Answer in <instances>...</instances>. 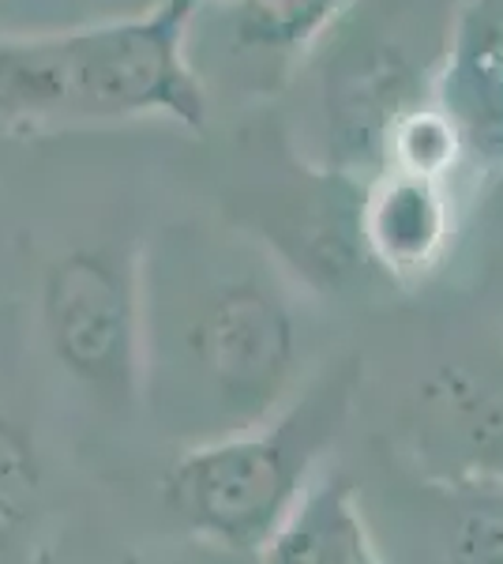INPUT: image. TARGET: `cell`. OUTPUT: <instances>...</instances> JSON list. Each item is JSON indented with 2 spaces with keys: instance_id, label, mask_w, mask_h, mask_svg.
<instances>
[{
  "instance_id": "cell-1",
  "label": "cell",
  "mask_w": 503,
  "mask_h": 564,
  "mask_svg": "<svg viewBox=\"0 0 503 564\" xmlns=\"http://www.w3.org/2000/svg\"><path fill=\"white\" fill-rule=\"evenodd\" d=\"M140 399L181 452L271 417L300 388V316L271 252L192 226L140 260Z\"/></svg>"
},
{
  "instance_id": "cell-2",
  "label": "cell",
  "mask_w": 503,
  "mask_h": 564,
  "mask_svg": "<svg viewBox=\"0 0 503 564\" xmlns=\"http://www.w3.org/2000/svg\"><path fill=\"white\" fill-rule=\"evenodd\" d=\"M199 0H154L57 31H0V135L166 117L204 129L210 95L192 68Z\"/></svg>"
},
{
  "instance_id": "cell-3",
  "label": "cell",
  "mask_w": 503,
  "mask_h": 564,
  "mask_svg": "<svg viewBox=\"0 0 503 564\" xmlns=\"http://www.w3.org/2000/svg\"><path fill=\"white\" fill-rule=\"evenodd\" d=\"M357 380L361 361L338 358L252 430L181 452L162 486L177 523L233 553L263 557L324 475L319 467L350 422Z\"/></svg>"
},
{
  "instance_id": "cell-4",
  "label": "cell",
  "mask_w": 503,
  "mask_h": 564,
  "mask_svg": "<svg viewBox=\"0 0 503 564\" xmlns=\"http://www.w3.org/2000/svg\"><path fill=\"white\" fill-rule=\"evenodd\" d=\"M447 50L444 0H357L313 50L324 170L387 174L402 132L436 109Z\"/></svg>"
},
{
  "instance_id": "cell-5",
  "label": "cell",
  "mask_w": 503,
  "mask_h": 564,
  "mask_svg": "<svg viewBox=\"0 0 503 564\" xmlns=\"http://www.w3.org/2000/svg\"><path fill=\"white\" fill-rule=\"evenodd\" d=\"M42 327L53 358L98 403L132 406L143 380L140 257L72 249L42 282Z\"/></svg>"
},
{
  "instance_id": "cell-6",
  "label": "cell",
  "mask_w": 503,
  "mask_h": 564,
  "mask_svg": "<svg viewBox=\"0 0 503 564\" xmlns=\"http://www.w3.org/2000/svg\"><path fill=\"white\" fill-rule=\"evenodd\" d=\"M353 4L357 0H199L188 31L192 68L204 87L215 76L230 87L267 90L297 72L305 53H313Z\"/></svg>"
},
{
  "instance_id": "cell-7",
  "label": "cell",
  "mask_w": 503,
  "mask_h": 564,
  "mask_svg": "<svg viewBox=\"0 0 503 564\" xmlns=\"http://www.w3.org/2000/svg\"><path fill=\"white\" fill-rule=\"evenodd\" d=\"M369 260L387 271H420L444 249L447 199L436 177L383 174L361 212Z\"/></svg>"
},
{
  "instance_id": "cell-8",
  "label": "cell",
  "mask_w": 503,
  "mask_h": 564,
  "mask_svg": "<svg viewBox=\"0 0 503 564\" xmlns=\"http://www.w3.org/2000/svg\"><path fill=\"white\" fill-rule=\"evenodd\" d=\"M263 564H387L369 534L357 489L338 470H324L294 520L263 550Z\"/></svg>"
},
{
  "instance_id": "cell-9",
  "label": "cell",
  "mask_w": 503,
  "mask_h": 564,
  "mask_svg": "<svg viewBox=\"0 0 503 564\" xmlns=\"http://www.w3.org/2000/svg\"><path fill=\"white\" fill-rule=\"evenodd\" d=\"M42 512V459L34 436L0 414V553L26 539Z\"/></svg>"
}]
</instances>
